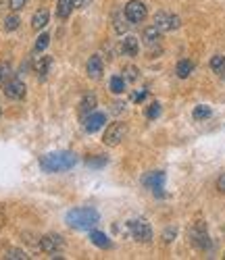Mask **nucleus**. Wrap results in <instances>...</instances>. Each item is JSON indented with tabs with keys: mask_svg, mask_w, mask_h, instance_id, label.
<instances>
[{
	"mask_svg": "<svg viewBox=\"0 0 225 260\" xmlns=\"http://www.w3.org/2000/svg\"><path fill=\"white\" fill-rule=\"evenodd\" d=\"M77 162V156L73 152H54L46 154L40 158V167L46 173H61V171H69Z\"/></svg>",
	"mask_w": 225,
	"mask_h": 260,
	"instance_id": "obj_1",
	"label": "nucleus"
},
{
	"mask_svg": "<svg viewBox=\"0 0 225 260\" xmlns=\"http://www.w3.org/2000/svg\"><path fill=\"white\" fill-rule=\"evenodd\" d=\"M100 219V214L94 210V208H73L67 212V225L73 227V229H92Z\"/></svg>",
	"mask_w": 225,
	"mask_h": 260,
	"instance_id": "obj_2",
	"label": "nucleus"
},
{
	"mask_svg": "<svg viewBox=\"0 0 225 260\" xmlns=\"http://www.w3.org/2000/svg\"><path fill=\"white\" fill-rule=\"evenodd\" d=\"M190 240H192V246L198 248V250H209L211 248V237L207 233V225L202 221L194 223V227L190 231Z\"/></svg>",
	"mask_w": 225,
	"mask_h": 260,
	"instance_id": "obj_3",
	"label": "nucleus"
},
{
	"mask_svg": "<svg viewBox=\"0 0 225 260\" xmlns=\"http://www.w3.org/2000/svg\"><path fill=\"white\" fill-rule=\"evenodd\" d=\"M146 5L144 3H140V0H129V3L125 5V11H123V15H125V19L129 21V23H142V21L146 19Z\"/></svg>",
	"mask_w": 225,
	"mask_h": 260,
	"instance_id": "obj_4",
	"label": "nucleus"
},
{
	"mask_svg": "<svg viewBox=\"0 0 225 260\" xmlns=\"http://www.w3.org/2000/svg\"><path fill=\"white\" fill-rule=\"evenodd\" d=\"M127 229L133 235V240H138V242H150L152 240V227L146 221H129Z\"/></svg>",
	"mask_w": 225,
	"mask_h": 260,
	"instance_id": "obj_5",
	"label": "nucleus"
},
{
	"mask_svg": "<svg viewBox=\"0 0 225 260\" xmlns=\"http://www.w3.org/2000/svg\"><path fill=\"white\" fill-rule=\"evenodd\" d=\"M163 183H165V173L163 171H152L142 177V185L150 187L156 196H163Z\"/></svg>",
	"mask_w": 225,
	"mask_h": 260,
	"instance_id": "obj_6",
	"label": "nucleus"
},
{
	"mask_svg": "<svg viewBox=\"0 0 225 260\" xmlns=\"http://www.w3.org/2000/svg\"><path fill=\"white\" fill-rule=\"evenodd\" d=\"M154 25L159 27L161 31H173L182 25V21H179L177 15H169V13H156L154 15Z\"/></svg>",
	"mask_w": 225,
	"mask_h": 260,
	"instance_id": "obj_7",
	"label": "nucleus"
},
{
	"mask_svg": "<svg viewBox=\"0 0 225 260\" xmlns=\"http://www.w3.org/2000/svg\"><path fill=\"white\" fill-rule=\"evenodd\" d=\"M125 134H127V127L123 125V123H112L106 132H104V144L106 146H117L123 138H125Z\"/></svg>",
	"mask_w": 225,
	"mask_h": 260,
	"instance_id": "obj_8",
	"label": "nucleus"
},
{
	"mask_svg": "<svg viewBox=\"0 0 225 260\" xmlns=\"http://www.w3.org/2000/svg\"><path fill=\"white\" fill-rule=\"evenodd\" d=\"M5 94H7V98H11V100H21V98H25V83L21 81V79H9L7 83H5Z\"/></svg>",
	"mask_w": 225,
	"mask_h": 260,
	"instance_id": "obj_9",
	"label": "nucleus"
},
{
	"mask_svg": "<svg viewBox=\"0 0 225 260\" xmlns=\"http://www.w3.org/2000/svg\"><path fill=\"white\" fill-rule=\"evenodd\" d=\"M40 248L46 254H59L63 250V237L61 235H44L40 240Z\"/></svg>",
	"mask_w": 225,
	"mask_h": 260,
	"instance_id": "obj_10",
	"label": "nucleus"
},
{
	"mask_svg": "<svg viewBox=\"0 0 225 260\" xmlns=\"http://www.w3.org/2000/svg\"><path fill=\"white\" fill-rule=\"evenodd\" d=\"M104 123H106V117L102 113H90L86 117V121H83V129H86L88 134H96Z\"/></svg>",
	"mask_w": 225,
	"mask_h": 260,
	"instance_id": "obj_11",
	"label": "nucleus"
},
{
	"mask_svg": "<svg viewBox=\"0 0 225 260\" xmlns=\"http://www.w3.org/2000/svg\"><path fill=\"white\" fill-rule=\"evenodd\" d=\"M86 71H88V75L92 79H100L102 77V60H100V56L90 58L88 64H86Z\"/></svg>",
	"mask_w": 225,
	"mask_h": 260,
	"instance_id": "obj_12",
	"label": "nucleus"
},
{
	"mask_svg": "<svg viewBox=\"0 0 225 260\" xmlns=\"http://www.w3.org/2000/svg\"><path fill=\"white\" fill-rule=\"evenodd\" d=\"M94 108H96V96L94 94H86L79 102V115L81 117H88L90 113H94Z\"/></svg>",
	"mask_w": 225,
	"mask_h": 260,
	"instance_id": "obj_13",
	"label": "nucleus"
},
{
	"mask_svg": "<svg viewBox=\"0 0 225 260\" xmlns=\"http://www.w3.org/2000/svg\"><path fill=\"white\" fill-rule=\"evenodd\" d=\"M121 50L125 56H136L138 54V40L133 36H125L121 42Z\"/></svg>",
	"mask_w": 225,
	"mask_h": 260,
	"instance_id": "obj_14",
	"label": "nucleus"
},
{
	"mask_svg": "<svg viewBox=\"0 0 225 260\" xmlns=\"http://www.w3.org/2000/svg\"><path fill=\"white\" fill-rule=\"evenodd\" d=\"M48 19H50V13L46 11V9H40L36 15H34V19H32V27L38 31V29H44L46 27V23H48Z\"/></svg>",
	"mask_w": 225,
	"mask_h": 260,
	"instance_id": "obj_15",
	"label": "nucleus"
},
{
	"mask_svg": "<svg viewBox=\"0 0 225 260\" xmlns=\"http://www.w3.org/2000/svg\"><path fill=\"white\" fill-rule=\"evenodd\" d=\"M50 64H52V58L50 56H42L38 62H36V73H38V77L44 81L48 77V71H50Z\"/></svg>",
	"mask_w": 225,
	"mask_h": 260,
	"instance_id": "obj_16",
	"label": "nucleus"
},
{
	"mask_svg": "<svg viewBox=\"0 0 225 260\" xmlns=\"http://www.w3.org/2000/svg\"><path fill=\"white\" fill-rule=\"evenodd\" d=\"M90 240H92L94 246H98V248H102V250H108V248L112 246V242L108 240L104 233H100V231H92V233H90Z\"/></svg>",
	"mask_w": 225,
	"mask_h": 260,
	"instance_id": "obj_17",
	"label": "nucleus"
},
{
	"mask_svg": "<svg viewBox=\"0 0 225 260\" xmlns=\"http://www.w3.org/2000/svg\"><path fill=\"white\" fill-rule=\"evenodd\" d=\"M192 71H194V62H192V60H188V58L179 60V62H177V67H175L177 77H182V79H186V77H188Z\"/></svg>",
	"mask_w": 225,
	"mask_h": 260,
	"instance_id": "obj_18",
	"label": "nucleus"
},
{
	"mask_svg": "<svg viewBox=\"0 0 225 260\" xmlns=\"http://www.w3.org/2000/svg\"><path fill=\"white\" fill-rule=\"evenodd\" d=\"M73 9H75L73 0H59V5H57V15H59V19H67V17L71 15Z\"/></svg>",
	"mask_w": 225,
	"mask_h": 260,
	"instance_id": "obj_19",
	"label": "nucleus"
},
{
	"mask_svg": "<svg viewBox=\"0 0 225 260\" xmlns=\"http://www.w3.org/2000/svg\"><path fill=\"white\" fill-rule=\"evenodd\" d=\"M108 88L110 92H115V94H121L125 90V79L121 75H115V77H110V83H108Z\"/></svg>",
	"mask_w": 225,
	"mask_h": 260,
	"instance_id": "obj_20",
	"label": "nucleus"
},
{
	"mask_svg": "<svg viewBox=\"0 0 225 260\" xmlns=\"http://www.w3.org/2000/svg\"><path fill=\"white\" fill-rule=\"evenodd\" d=\"M211 69L215 73H225V56H221V54L213 56L211 58Z\"/></svg>",
	"mask_w": 225,
	"mask_h": 260,
	"instance_id": "obj_21",
	"label": "nucleus"
},
{
	"mask_svg": "<svg viewBox=\"0 0 225 260\" xmlns=\"http://www.w3.org/2000/svg\"><path fill=\"white\" fill-rule=\"evenodd\" d=\"M211 117V106H205V104H200L194 108V119L196 121H202V119H209Z\"/></svg>",
	"mask_w": 225,
	"mask_h": 260,
	"instance_id": "obj_22",
	"label": "nucleus"
},
{
	"mask_svg": "<svg viewBox=\"0 0 225 260\" xmlns=\"http://www.w3.org/2000/svg\"><path fill=\"white\" fill-rule=\"evenodd\" d=\"M159 38H161V29L156 27V25H150V27L144 29V40L146 42H156Z\"/></svg>",
	"mask_w": 225,
	"mask_h": 260,
	"instance_id": "obj_23",
	"label": "nucleus"
},
{
	"mask_svg": "<svg viewBox=\"0 0 225 260\" xmlns=\"http://www.w3.org/2000/svg\"><path fill=\"white\" fill-rule=\"evenodd\" d=\"M11 64L9 62H0V83H5L11 79Z\"/></svg>",
	"mask_w": 225,
	"mask_h": 260,
	"instance_id": "obj_24",
	"label": "nucleus"
},
{
	"mask_svg": "<svg viewBox=\"0 0 225 260\" xmlns=\"http://www.w3.org/2000/svg\"><path fill=\"white\" fill-rule=\"evenodd\" d=\"M86 162H88V167H92V169H102L108 160H106V156H94V158H88Z\"/></svg>",
	"mask_w": 225,
	"mask_h": 260,
	"instance_id": "obj_25",
	"label": "nucleus"
},
{
	"mask_svg": "<svg viewBox=\"0 0 225 260\" xmlns=\"http://www.w3.org/2000/svg\"><path fill=\"white\" fill-rule=\"evenodd\" d=\"M5 258H11V260H25L27 258V254L23 252V250H17V248H11L9 252H7V256Z\"/></svg>",
	"mask_w": 225,
	"mask_h": 260,
	"instance_id": "obj_26",
	"label": "nucleus"
},
{
	"mask_svg": "<svg viewBox=\"0 0 225 260\" xmlns=\"http://www.w3.org/2000/svg\"><path fill=\"white\" fill-rule=\"evenodd\" d=\"M48 42H50V36H48V34H42V36L38 38V42H36V50H38V52H42L44 48L48 46Z\"/></svg>",
	"mask_w": 225,
	"mask_h": 260,
	"instance_id": "obj_27",
	"label": "nucleus"
},
{
	"mask_svg": "<svg viewBox=\"0 0 225 260\" xmlns=\"http://www.w3.org/2000/svg\"><path fill=\"white\" fill-rule=\"evenodd\" d=\"M159 115H161V104H159V102L150 104V106H148V111H146V117H148V119H156Z\"/></svg>",
	"mask_w": 225,
	"mask_h": 260,
	"instance_id": "obj_28",
	"label": "nucleus"
},
{
	"mask_svg": "<svg viewBox=\"0 0 225 260\" xmlns=\"http://www.w3.org/2000/svg\"><path fill=\"white\" fill-rule=\"evenodd\" d=\"M17 27H19V17H15V15L7 17V21H5V29H7V31H13V29H17Z\"/></svg>",
	"mask_w": 225,
	"mask_h": 260,
	"instance_id": "obj_29",
	"label": "nucleus"
},
{
	"mask_svg": "<svg viewBox=\"0 0 225 260\" xmlns=\"http://www.w3.org/2000/svg\"><path fill=\"white\" fill-rule=\"evenodd\" d=\"M123 17H125V15H121V13H115V17H112V21H115V29H117L119 34H123V31H125Z\"/></svg>",
	"mask_w": 225,
	"mask_h": 260,
	"instance_id": "obj_30",
	"label": "nucleus"
},
{
	"mask_svg": "<svg viewBox=\"0 0 225 260\" xmlns=\"http://www.w3.org/2000/svg\"><path fill=\"white\" fill-rule=\"evenodd\" d=\"M125 79L127 81H136L138 79V69L136 67H127L125 69Z\"/></svg>",
	"mask_w": 225,
	"mask_h": 260,
	"instance_id": "obj_31",
	"label": "nucleus"
},
{
	"mask_svg": "<svg viewBox=\"0 0 225 260\" xmlns=\"http://www.w3.org/2000/svg\"><path fill=\"white\" fill-rule=\"evenodd\" d=\"M25 5H27V0H11V9L13 11H21Z\"/></svg>",
	"mask_w": 225,
	"mask_h": 260,
	"instance_id": "obj_32",
	"label": "nucleus"
},
{
	"mask_svg": "<svg viewBox=\"0 0 225 260\" xmlns=\"http://www.w3.org/2000/svg\"><path fill=\"white\" fill-rule=\"evenodd\" d=\"M146 96H148V92H146V90H142V92H138V94H133L131 98H133V102H142Z\"/></svg>",
	"mask_w": 225,
	"mask_h": 260,
	"instance_id": "obj_33",
	"label": "nucleus"
},
{
	"mask_svg": "<svg viewBox=\"0 0 225 260\" xmlns=\"http://www.w3.org/2000/svg\"><path fill=\"white\" fill-rule=\"evenodd\" d=\"M217 187H219V191L225 193V173H221V177L217 179Z\"/></svg>",
	"mask_w": 225,
	"mask_h": 260,
	"instance_id": "obj_34",
	"label": "nucleus"
},
{
	"mask_svg": "<svg viewBox=\"0 0 225 260\" xmlns=\"http://www.w3.org/2000/svg\"><path fill=\"white\" fill-rule=\"evenodd\" d=\"M123 102H115V104H112V113H115V115H119V113H123Z\"/></svg>",
	"mask_w": 225,
	"mask_h": 260,
	"instance_id": "obj_35",
	"label": "nucleus"
},
{
	"mask_svg": "<svg viewBox=\"0 0 225 260\" xmlns=\"http://www.w3.org/2000/svg\"><path fill=\"white\" fill-rule=\"evenodd\" d=\"M92 0H73V5L77 7V9H83V7H88Z\"/></svg>",
	"mask_w": 225,
	"mask_h": 260,
	"instance_id": "obj_36",
	"label": "nucleus"
},
{
	"mask_svg": "<svg viewBox=\"0 0 225 260\" xmlns=\"http://www.w3.org/2000/svg\"><path fill=\"white\" fill-rule=\"evenodd\" d=\"M173 235H175V231H173V229H167V233H165V242H167V244L173 240Z\"/></svg>",
	"mask_w": 225,
	"mask_h": 260,
	"instance_id": "obj_37",
	"label": "nucleus"
},
{
	"mask_svg": "<svg viewBox=\"0 0 225 260\" xmlns=\"http://www.w3.org/2000/svg\"><path fill=\"white\" fill-rule=\"evenodd\" d=\"M0 113H3V108H0Z\"/></svg>",
	"mask_w": 225,
	"mask_h": 260,
	"instance_id": "obj_38",
	"label": "nucleus"
}]
</instances>
